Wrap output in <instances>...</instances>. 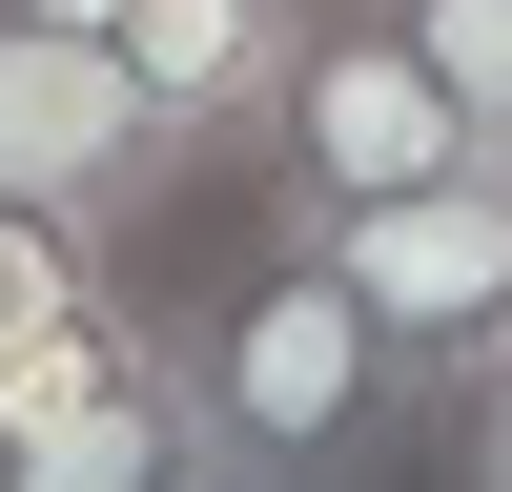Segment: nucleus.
<instances>
[{"mask_svg": "<svg viewBox=\"0 0 512 492\" xmlns=\"http://www.w3.org/2000/svg\"><path fill=\"white\" fill-rule=\"evenodd\" d=\"M0 492H226L185 328H144L123 287H82V308L0 369Z\"/></svg>", "mask_w": 512, "mask_h": 492, "instance_id": "obj_2", "label": "nucleus"}, {"mask_svg": "<svg viewBox=\"0 0 512 492\" xmlns=\"http://www.w3.org/2000/svg\"><path fill=\"white\" fill-rule=\"evenodd\" d=\"M246 164H267V226H328V205H390V185H431V164H472V103L431 82L410 0H308Z\"/></svg>", "mask_w": 512, "mask_h": 492, "instance_id": "obj_3", "label": "nucleus"}, {"mask_svg": "<svg viewBox=\"0 0 512 492\" xmlns=\"http://www.w3.org/2000/svg\"><path fill=\"white\" fill-rule=\"evenodd\" d=\"M308 41V0H123V62L185 144H267V82Z\"/></svg>", "mask_w": 512, "mask_h": 492, "instance_id": "obj_6", "label": "nucleus"}, {"mask_svg": "<svg viewBox=\"0 0 512 492\" xmlns=\"http://www.w3.org/2000/svg\"><path fill=\"white\" fill-rule=\"evenodd\" d=\"M82 287H103V226H82V205H41V185H0V369H21Z\"/></svg>", "mask_w": 512, "mask_h": 492, "instance_id": "obj_7", "label": "nucleus"}, {"mask_svg": "<svg viewBox=\"0 0 512 492\" xmlns=\"http://www.w3.org/2000/svg\"><path fill=\"white\" fill-rule=\"evenodd\" d=\"M410 41H431V82L472 103V144L512 164V0H410Z\"/></svg>", "mask_w": 512, "mask_h": 492, "instance_id": "obj_8", "label": "nucleus"}, {"mask_svg": "<svg viewBox=\"0 0 512 492\" xmlns=\"http://www.w3.org/2000/svg\"><path fill=\"white\" fill-rule=\"evenodd\" d=\"M185 164H205V144L144 103L123 21H41V0H0V185L82 205V226H144Z\"/></svg>", "mask_w": 512, "mask_h": 492, "instance_id": "obj_4", "label": "nucleus"}, {"mask_svg": "<svg viewBox=\"0 0 512 492\" xmlns=\"http://www.w3.org/2000/svg\"><path fill=\"white\" fill-rule=\"evenodd\" d=\"M308 246H328V267H349L431 369H472L492 328H512V164H492V144L431 164V185H390V205H328Z\"/></svg>", "mask_w": 512, "mask_h": 492, "instance_id": "obj_5", "label": "nucleus"}, {"mask_svg": "<svg viewBox=\"0 0 512 492\" xmlns=\"http://www.w3.org/2000/svg\"><path fill=\"white\" fill-rule=\"evenodd\" d=\"M451 472L512 492V349H492V369H451Z\"/></svg>", "mask_w": 512, "mask_h": 492, "instance_id": "obj_9", "label": "nucleus"}, {"mask_svg": "<svg viewBox=\"0 0 512 492\" xmlns=\"http://www.w3.org/2000/svg\"><path fill=\"white\" fill-rule=\"evenodd\" d=\"M185 369H205V451H226V492L390 472V451H431V410H451V369L410 349L308 226H267V267L185 328Z\"/></svg>", "mask_w": 512, "mask_h": 492, "instance_id": "obj_1", "label": "nucleus"}, {"mask_svg": "<svg viewBox=\"0 0 512 492\" xmlns=\"http://www.w3.org/2000/svg\"><path fill=\"white\" fill-rule=\"evenodd\" d=\"M41 21H123V0H41Z\"/></svg>", "mask_w": 512, "mask_h": 492, "instance_id": "obj_10", "label": "nucleus"}]
</instances>
